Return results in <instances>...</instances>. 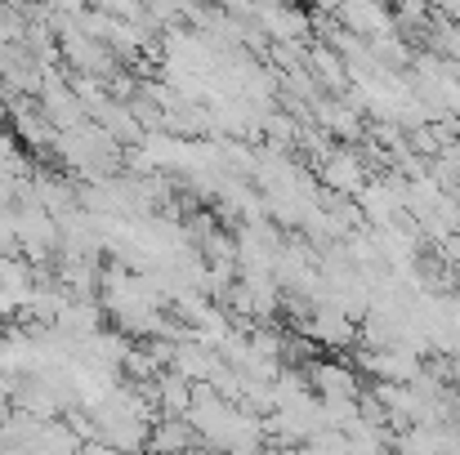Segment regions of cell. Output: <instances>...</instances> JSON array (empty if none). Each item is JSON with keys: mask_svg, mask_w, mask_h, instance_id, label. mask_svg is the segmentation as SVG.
Wrapping results in <instances>:
<instances>
[{"mask_svg": "<svg viewBox=\"0 0 460 455\" xmlns=\"http://www.w3.org/2000/svg\"><path fill=\"white\" fill-rule=\"evenodd\" d=\"M326 179H331V188H349V192H353V188L362 183V170H358V161H353V156H344V152H340V156H331V161H326Z\"/></svg>", "mask_w": 460, "mask_h": 455, "instance_id": "cell-1", "label": "cell"}, {"mask_svg": "<svg viewBox=\"0 0 460 455\" xmlns=\"http://www.w3.org/2000/svg\"><path fill=\"white\" fill-rule=\"evenodd\" d=\"M313 335L326 339V344H344V339H353V326H349L340 312H322V317L313 321Z\"/></svg>", "mask_w": 460, "mask_h": 455, "instance_id": "cell-2", "label": "cell"}, {"mask_svg": "<svg viewBox=\"0 0 460 455\" xmlns=\"http://www.w3.org/2000/svg\"><path fill=\"white\" fill-rule=\"evenodd\" d=\"M144 455H148V451H144Z\"/></svg>", "mask_w": 460, "mask_h": 455, "instance_id": "cell-3", "label": "cell"}]
</instances>
